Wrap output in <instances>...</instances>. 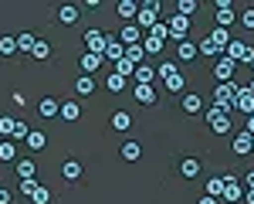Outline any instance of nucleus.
I'll return each mask as SVG.
<instances>
[{
    "mask_svg": "<svg viewBox=\"0 0 254 204\" xmlns=\"http://www.w3.org/2000/svg\"><path fill=\"white\" fill-rule=\"evenodd\" d=\"M200 51H196V41H180V48H176V58L180 61H193Z\"/></svg>",
    "mask_w": 254,
    "mask_h": 204,
    "instance_id": "obj_18",
    "label": "nucleus"
},
{
    "mask_svg": "<svg viewBox=\"0 0 254 204\" xmlns=\"http://www.w3.org/2000/svg\"><path fill=\"white\" fill-rule=\"evenodd\" d=\"M58 116H61L64 122H75V119H81V105H78V102H61Z\"/></svg>",
    "mask_w": 254,
    "mask_h": 204,
    "instance_id": "obj_12",
    "label": "nucleus"
},
{
    "mask_svg": "<svg viewBox=\"0 0 254 204\" xmlns=\"http://www.w3.org/2000/svg\"><path fill=\"white\" fill-rule=\"evenodd\" d=\"M102 61H105V58H102V55H92V51H85V55H81V61H78V65H81V72H85V75H92V72H95V68H98V65H102Z\"/></svg>",
    "mask_w": 254,
    "mask_h": 204,
    "instance_id": "obj_20",
    "label": "nucleus"
},
{
    "mask_svg": "<svg viewBox=\"0 0 254 204\" xmlns=\"http://www.w3.org/2000/svg\"><path fill=\"white\" fill-rule=\"evenodd\" d=\"M85 44H88V51H92V55H105L109 34H105V31H98V27H92V31L85 34Z\"/></svg>",
    "mask_w": 254,
    "mask_h": 204,
    "instance_id": "obj_6",
    "label": "nucleus"
},
{
    "mask_svg": "<svg viewBox=\"0 0 254 204\" xmlns=\"http://www.w3.org/2000/svg\"><path fill=\"white\" fill-rule=\"evenodd\" d=\"M146 34H156V38H170V27H166V20H156V24H153V27H149V31H146Z\"/></svg>",
    "mask_w": 254,
    "mask_h": 204,
    "instance_id": "obj_42",
    "label": "nucleus"
},
{
    "mask_svg": "<svg viewBox=\"0 0 254 204\" xmlns=\"http://www.w3.org/2000/svg\"><path fill=\"white\" fill-rule=\"evenodd\" d=\"M102 58H109V61H122L126 58V44L119 38H109V44H105V55Z\"/></svg>",
    "mask_w": 254,
    "mask_h": 204,
    "instance_id": "obj_9",
    "label": "nucleus"
},
{
    "mask_svg": "<svg viewBox=\"0 0 254 204\" xmlns=\"http://www.w3.org/2000/svg\"><path fill=\"white\" fill-rule=\"evenodd\" d=\"M132 79H136V85H153V79H156V68H153V65H139Z\"/></svg>",
    "mask_w": 254,
    "mask_h": 204,
    "instance_id": "obj_19",
    "label": "nucleus"
},
{
    "mask_svg": "<svg viewBox=\"0 0 254 204\" xmlns=\"http://www.w3.org/2000/svg\"><path fill=\"white\" fill-rule=\"evenodd\" d=\"M251 153H254V143H251Z\"/></svg>",
    "mask_w": 254,
    "mask_h": 204,
    "instance_id": "obj_54",
    "label": "nucleus"
},
{
    "mask_svg": "<svg viewBox=\"0 0 254 204\" xmlns=\"http://www.w3.org/2000/svg\"><path fill=\"white\" fill-rule=\"evenodd\" d=\"M196 7H200L196 0H180V3H176V14H180V17H193Z\"/></svg>",
    "mask_w": 254,
    "mask_h": 204,
    "instance_id": "obj_37",
    "label": "nucleus"
},
{
    "mask_svg": "<svg viewBox=\"0 0 254 204\" xmlns=\"http://www.w3.org/2000/svg\"><path fill=\"white\" fill-rule=\"evenodd\" d=\"M196 204H220V198H210V194H203V198H200Z\"/></svg>",
    "mask_w": 254,
    "mask_h": 204,
    "instance_id": "obj_48",
    "label": "nucleus"
},
{
    "mask_svg": "<svg viewBox=\"0 0 254 204\" xmlns=\"http://www.w3.org/2000/svg\"><path fill=\"white\" fill-rule=\"evenodd\" d=\"M0 204H10V191H3V187H0Z\"/></svg>",
    "mask_w": 254,
    "mask_h": 204,
    "instance_id": "obj_50",
    "label": "nucleus"
},
{
    "mask_svg": "<svg viewBox=\"0 0 254 204\" xmlns=\"http://www.w3.org/2000/svg\"><path fill=\"white\" fill-rule=\"evenodd\" d=\"M139 44H142V51H146V55H159L166 41L156 38V34H142V41H139Z\"/></svg>",
    "mask_w": 254,
    "mask_h": 204,
    "instance_id": "obj_14",
    "label": "nucleus"
},
{
    "mask_svg": "<svg viewBox=\"0 0 254 204\" xmlns=\"http://www.w3.org/2000/svg\"><path fill=\"white\" fill-rule=\"evenodd\" d=\"M41 184L34 181V177H31V181H20V194H24V198H34V191H38Z\"/></svg>",
    "mask_w": 254,
    "mask_h": 204,
    "instance_id": "obj_43",
    "label": "nucleus"
},
{
    "mask_svg": "<svg viewBox=\"0 0 254 204\" xmlns=\"http://www.w3.org/2000/svg\"><path fill=\"white\" fill-rule=\"evenodd\" d=\"M34 44H38V38H34L31 31L17 34V51H27V55H31V51H34Z\"/></svg>",
    "mask_w": 254,
    "mask_h": 204,
    "instance_id": "obj_27",
    "label": "nucleus"
},
{
    "mask_svg": "<svg viewBox=\"0 0 254 204\" xmlns=\"http://www.w3.org/2000/svg\"><path fill=\"white\" fill-rule=\"evenodd\" d=\"M180 174H183V177H190V181H193L196 174H200V163H196L193 157H187V160L180 163Z\"/></svg>",
    "mask_w": 254,
    "mask_h": 204,
    "instance_id": "obj_34",
    "label": "nucleus"
},
{
    "mask_svg": "<svg viewBox=\"0 0 254 204\" xmlns=\"http://www.w3.org/2000/svg\"><path fill=\"white\" fill-rule=\"evenodd\" d=\"M234 109H241L244 116H254V96L248 92V89H241L234 96Z\"/></svg>",
    "mask_w": 254,
    "mask_h": 204,
    "instance_id": "obj_8",
    "label": "nucleus"
},
{
    "mask_svg": "<svg viewBox=\"0 0 254 204\" xmlns=\"http://www.w3.org/2000/svg\"><path fill=\"white\" fill-rule=\"evenodd\" d=\"M0 55H3V58L17 55V38H10V34H0Z\"/></svg>",
    "mask_w": 254,
    "mask_h": 204,
    "instance_id": "obj_26",
    "label": "nucleus"
},
{
    "mask_svg": "<svg viewBox=\"0 0 254 204\" xmlns=\"http://www.w3.org/2000/svg\"><path fill=\"white\" fill-rule=\"evenodd\" d=\"M132 96H136V102H142V105H153V102L159 99L153 85H136V89H132Z\"/></svg>",
    "mask_w": 254,
    "mask_h": 204,
    "instance_id": "obj_10",
    "label": "nucleus"
},
{
    "mask_svg": "<svg viewBox=\"0 0 254 204\" xmlns=\"http://www.w3.org/2000/svg\"><path fill=\"white\" fill-rule=\"evenodd\" d=\"M207 194H210V198H220V194H224V177H210V181H207Z\"/></svg>",
    "mask_w": 254,
    "mask_h": 204,
    "instance_id": "obj_39",
    "label": "nucleus"
},
{
    "mask_svg": "<svg viewBox=\"0 0 254 204\" xmlns=\"http://www.w3.org/2000/svg\"><path fill=\"white\" fill-rule=\"evenodd\" d=\"M176 68H180V61H163V65H156V75L166 82V79H173V75H176Z\"/></svg>",
    "mask_w": 254,
    "mask_h": 204,
    "instance_id": "obj_32",
    "label": "nucleus"
},
{
    "mask_svg": "<svg viewBox=\"0 0 254 204\" xmlns=\"http://www.w3.org/2000/svg\"><path fill=\"white\" fill-rule=\"evenodd\" d=\"M61 174H64V181H78V177H81V163L78 160H68L64 167H61Z\"/></svg>",
    "mask_w": 254,
    "mask_h": 204,
    "instance_id": "obj_31",
    "label": "nucleus"
},
{
    "mask_svg": "<svg viewBox=\"0 0 254 204\" xmlns=\"http://www.w3.org/2000/svg\"><path fill=\"white\" fill-rule=\"evenodd\" d=\"M210 38L217 41V48H220V51H224V48H227V44H231V34H227V31H224V27H214V34H210Z\"/></svg>",
    "mask_w": 254,
    "mask_h": 204,
    "instance_id": "obj_41",
    "label": "nucleus"
},
{
    "mask_svg": "<svg viewBox=\"0 0 254 204\" xmlns=\"http://www.w3.org/2000/svg\"><path fill=\"white\" fill-rule=\"evenodd\" d=\"M159 20V3L156 0H146V3H139V10H136V27L146 34L153 24Z\"/></svg>",
    "mask_w": 254,
    "mask_h": 204,
    "instance_id": "obj_2",
    "label": "nucleus"
},
{
    "mask_svg": "<svg viewBox=\"0 0 254 204\" xmlns=\"http://www.w3.org/2000/svg\"><path fill=\"white\" fill-rule=\"evenodd\" d=\"M31 201H34V204H48V201H51V194H48V187H38Z\"/></svg>",
    "mask_w": 254,
    "mask_h": 204,
    "instance_id": "obj_47",
    "label": "nucleus"
},
{
    "mask_svg": "<svg viewBox=\"0 0 254 204\" xmlns=\"http://www.w3.org/2000/svg\"><path fill=\"white\" fill-rule=\"evenodd\" d=\"M44 146H48V140H44V133H38V129H31V133H27V150H34V153H38V150H44Z\"/></svg>",
    "mask_w": 254,
    "mask_h": 204,
    "instance_id": "obj_28",
    "label": "nucleus"
},
{
    "mask_svg": "<svg viewBox=\"0 0 254 204\" xmlns=\"http://www.w3.org/2000/svg\"><path fill=\"white\" fill-rule=\"evenodd\" d=\"M251 143H254V136L248 133V129H241V133H234V153H251Z\"/></svg>",
    "mask_w": 254,
    "mask_h": 204,
    "instance_id": "obj_11",
    "label": "nucleus"
},
{
    "mask_svg": "<svg viewBox=\"0 0 254 204\" xmlns=\"http://www.w3.org/2000/svg\"><path fill=\"white\" fill-rule=\"evenodd\" d=\"M58 20L61 24H75V20H78V7H75V3H61L58 7Z\"/></svg>",
    "mask_w": 254,
    "mask_h": 204,
    "instance_id": "obj_22",
    "label": "nucleus"
},
{
    "mask_svg": "<svg viewBox=\"0 0 254 204\" xmlns=\"http://www.w3.org/2000/svg\"><path fill=\"white\" fill-rule=\"evenodd\" d=\"M207 122H210V129H214V133H231V116H227L220 105H214V109L207 112Z\"/></svg>",
    "mask_w": 254,
    "mask_h": 204,
    "instance_id": "obj_4",
    "label": "nucleus"
},
{
    "mask_svg": "<svg viewBox=\"0 0 254 204\" xmlns=\"http://www.w3.org/2000/svg\"><path fill=\"white\" fill-rule=\"evenodd\" d=\"M248 191H254V170L248 174Z\"/></svg>",
    "mask_w": 254,
    "mask_h": 204,
    "instance_id": "obj_52",
    "label": "nucleus"
},
{
    "mask_svg": "<svg viewBox=\"0 0 254 204\" xmlns=\"http://www.w3.org/2000/svg\"><path fill=\"white\" fill-rule=\"evenodd\" d=\"M58 109H61V102H58V99H51V96L38 102V112L44 116V119H55V116H58Z\"/></svg>",
    "mask_w": 254,
    "mask_h": 204,
    "instance_id": "obj_13",
    "label": "nucleus"
},
{
    "mask_svg": "<svg viewBox=\"0 0 254 204\" xmlns=\"http://www.w3.org/2000/svg\"><path fill=\"white\" fill-rule=\"evenodd\" d=\"M244 129H248V133L254 136V116H248V119H244Z\"/></svg>",
    "mask_w": 254,
    "mask_h": 204,
    "instance_id": "obj_49",
    "label": "nucleus"
},
{
    "mask_svg": "<svg viewBox=\"0 0 254 204\" xmlns=\"http://www.w3.org/2000/svg\"><path fill=\"white\" fill-rule=\"evenodd\" d=\"M166 27H170V38L187 41V34H190V17H180V14H173V17L166 20Z\"/></svg>",
    "mask_w": 254,
    "mask_h": 204,
    "instance_id": "obj_7",
    "label": "nucleus"
},
{
    "mask_svg": "<svg viewBox=\"0 0 254 204\" xmlns=\"http://www.w3.org/2000/svg\"><path fill=\"white\" fill-rule=\"evenodd\" d=\"M241 92V85L237 82H220L214 89V105H220L224 112H234V96Z\"/></svg>",
    "mask_w": 254,
    "mask_h": 204,
    "instance_id": "obj_1",
    "label": "nucleus"
},
{
    "mask_svg": "<svg viewBox=\"0 0 254 204\" xmlns=\"http://www.w3.org/2000/svg\"><path fill=\"white\" fill-rule=\"evenodd\" d=\"M214 20H217V27H224V31H227V27H231V24L237 20V14H234V3H231V0H217Z\"/></svg>",
    "mask_w": 254,
    "mask_h": 204,
    "instance_id": "obj_3",
    "label": "nucleus"
},
{
    "mask_svg": "<svg viewBox=\"0 0 254 204\" xmlns=\"http://www.w3.org/2000/svg\"><path fill=\"white\" fill-rule=\"evenodd\" d=\"M48 55H51V48H48V41H38V44H34V51H31V58H48Z\"/></svg>",
    "mask_w": 254,
    "mask_h": 204,
    "instance_id": "obj_44",
    "label": "nucleus"
},
{
    "mask_svg": "<svg viewBox=\"0 0 254 204\" xmlns=\"http://www.w3.org/2000/svg\"><path fill=\"white\" fill-rule=\"evenodd\" d=\"M244 201H248V204H254V191H244Z\"/></svg>",
    "mask_w": 254,
    "mask_h": 204,
    "instance_id": "obj_51",
    "label": "nucleus"
},
{
    "mask_svg": "<svg viewBox=\"0 0 254 204\" xmlns=\"http://www.w3.org/2000/svg\"><path fill=\"white\" fill-rule=\"evenodd\" d=\"M248 92H251V96H254V79H251V85H248Z\"/></svg>",
    "mask_w": 254,
    "mask_h": 204,
    "instance_id": "obj_53",
    "label": "nucleus"
},
{
    "mask_svg": "<svg viewBox=\"0 0 254 204\" xmlns=\"http://www.w3.org/2000/svg\"><path fill=\"white\" fill-rule=\"evenodd\" d=\"M0 160L3 163H17V143L14 140H0Z\"/></svg>",
    "mask_w": 254,
    "mask_h": 204,
    "instance_id": "obj_17",
    "label": "nucleus"
},
{
    "mask_svg": "<svg viewBox=\"0 0 254 204\" xmlns=\"http://www.w3.org/2000/svg\"><path fill=\"white\" fill-rule=\"evenodd\" d=\"M14 126H17V119H10V116H0V136H14Z\"/></svg>",
    "mask_w": 254,
    "mask_h": 204,
    "instance_id": "obj_40",
    "label": "nucleus"
},
{
    "mask_svg": "<svg viewBox=\"0 0 254 204\" xmlns=\"http://www.w3.org/2000/svg\"><path fill=\"white\" fill-rule=\"evenodd\" d=\"M126 58L132 61V65H142V58H146V51H142V44H129V48H126Z\"/></svg>",
    "mask_w": 254,
    "mask_h": 204,
    "instance_id": "obj_36",
    "label": "nucleus"
},
{
    "mask_svg": "<svg viewBox=\"0 0 254 204\" xmlns=\"http://www.w3.org/2000/svg\"><path fill=\"white\" fill-rule=\"evenodd\" d=\"M196 51H200V55H210V58H217V55H224V51L217 48V41L210 38V34H207L203 41H196Z\"/></svg>",
    "mask_w": 254,
    "mask_h": 204,
    "instance_id": "obj_21",
    "label": "nucleus"
},
{
    "mask_svg": "<svg viewBox=\"0 0 254 204\" xmlns=\"http://www.w3.org/2000/svg\"><path fill=\"white\" fill-rule=\"evenodd\" d=\"M234 68H237L234 61L220 55V58L214 61V82H217V85H220V82H234Z\"/></svg>",
    "mask_w": 254,
    "mask_h": 204,
    "instance_id": "obj_5",
    "label": "nucleus"
},
{
    "mask_svg": "<svg viewBox=\"0 0 254 204\" xmlns=\"http://www.w3.org/2000/svg\"><path fill=\"white\" fill-rule=\"evenodd\" d=\"M180 105H183V112H190V116H196V112H200V109H203V99H200V96H196V92H187V96H183V102H180Z\"/></svg>",
    "mask_w": 254,
    "mask_h": 204,
    "instance_id": "obj_16",
    "label": "nucleus"
},
{
    "mask_svg": "<svg viewBox=\"0 0 254 204\" xmlns=\"http://www.w3.org/2000/svg\"><path fill=\"white\" fill-rule=\"evenodd\" d=\"M241 24H244L248 31H254V7H244V14H241Z\"/></svg>",
    "mask_w": 254,
    "mask_h": 204,
    "instance_id": "obj_46",
    "label": "nucleus"
},
{
    "mask_svg": "<svg viewBox=\"0 0 254 204\" xmlns=\"http://www.w3.org/2000/svg\"><path fill=\"white\" fill-rule=\"evenodd\" d=\"M241 51H244V41H234V38H231V44L224 48V58H231V61L237 65V58H241Z\"/></svg>",
    "mask_w": 254,
    "mask_h": 204,
    "instance_id": "obj_35",
    "label": "nucleus"
},
{
    "mask_svg": "<svg viewBox=\"0 0 254 204\" xmlns=\"http://www.w3.org/2000/svg\"><path fill=\"white\" fill-rule=\"evenodd\" d=\"M139 157H142V146H139L136 140L122 143V160H139Z\"/></svg>",
    "mask_w": 254,
    "mask_h": 204,
    "instance_id": "obj_25",
    "label": "nucleus"
},
{
    "mask_svg": "<svg viewBox=\"0 0 254 204\" xmlns=\"http://www.w3.org/2000/svg\"><path fill=\"white\" fill-rule=\"evenodd\" d=\"M116 75H122V79H132V75H136V65H132L129 58L116 61Z\"/></svg>",
    "mask_w": 254,
    "mask_h": 204,
    "instance_id": "obj_38",
    "label": "nucleus"
},
{
    "mask_svg": "<svg viewBox=\"0 0 254 204\" xmlns=\"http://www.w3.org/2000/svg\"><path fill=\"white\" fill-rule=\"evenodd\" d=\"M34 170H38L34 160H17V163H14V174H17L20 181H31V177H34Z\"/></svg>",
    "mask_w": 254,
    "mask_h": 204,
    "instance_id": "obj_23",
    "label": "nucleus"
},
{
    "mask_svg": "<svg viewBox=\"0 0 254 204\" xmlns=\"http://www.w3.org/2000/svg\"><path fill=\"white\" fill-rule=\"evenodd\" d=\"M116 10H119V14H122L126 20H136V10H139V7H136V0H119Z\"/></svg>",
    "mask_w": 254,
    "mask_h": 204,
    "instance_id": "obj_30",
    "label": "nucleus"
},
{
    "mask_svg": "<svg viewBox=\"0 0 254 204\" xmlns=\"http://www.w3.org/2000/svg\"><path fill=\"white\" fill-rule=\"evenodd\" d=\"M163 85H166V92H173V96H180V92L187 89V79H183V75L176 72L173 79H166V82H163Z\"/></svg>",
    "mask_w": 254,
    "mask_h": 204,
    "instance_id": "obj_29",
    "label": "nucleus"
},
{
    "mask_svg": "<svg viewBox=\"0 0 254 204\" xmlns=\"http://www.w3.org/2000/svg\"><path fill=\"white\" fill-rule=\"evenodd\" d=\"M119 41H122L126 48H129V44H139V41H142V31H139L136 24H126V27H122V34H119Z\"/></svg>",
    "mask_w": 254,
    "mask_h": 204,
    "instance_id": "obj_15",
    "label": "nucleus"
},
{
    "mask_svg": "<svg viewBox=\"0 0 254 204\" xmlns=\"http://www.w3.org/2000/svg\"><path fill=\"white\" fill-rule=\"evenodd\" d=\"M122 85H126V79L112 72V75H109V92H122Z\"/></svg>",
    "mask_w": 254,
    "mask_h": 204,
    "instance_id": "obj_45",
    "label": "nucleus"
},
{
    "mask_svg": "<svg viewBox=\"0 0 254 204\" xmlns=\"http://www.w3.org/2000/svg\"><path fill=\"white\" fill-rule=\"evenodd\" d=\"M132 126V116L126 112V109H119V112H112V129H119V133H126Z\"/></svg>",
    "mask_w": 254,
    "mask_h": 204,
    "instance_id": "obj_24",
    "label": "nucleus"
},
{
    "mask_svg": "<svg viewBox=\"0 0 254 204\" xmlns=\"http://www.w3.org/2000/svg\"><path fill=\"white\" fill-rule=\"evenodd\" d=\"M251 68H254V61H251Z\"/></svg>",
    "mask_w": 254,
    "mask_h": 204,
    "instance_id": "obj_55",
    "label": "nucleus"
},
{
    "mask_svg": "<svg viewBox=\"0 0 254 204\" xmlns=\"http://www.w3.org/2000/svg\"><path fill=\"white\" fill-rule=\"evenodd\" d=\"M75 92H78V96H92V92H95V82H92V75H81V79L75 82Z\"/></svg>",
    "mask_w": 254,
    "mask_h": 204,
    "instance_id": "obj_33",
    "label": "nucleus"
}]
</instances>
